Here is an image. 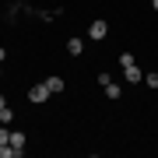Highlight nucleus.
Listing matches in <instances>:
<instances>
[{
  "mask_svg": "<svg viewBox=\"0 0 158 158\" xmlns=\"http://www.w3.org/2000/svg\"><path fill=\"white\" fill-rule=\"evenodd\" d=\"M7 60V49H4V46H0V63H4Z\"/></svg>",
  "mask_w": 158,
  "mask_h": 158,
  "instance_id": "11",
  "label": "nucleus"
},
{
  "mask_svg": "<svg viewBox=\"0 0 158 158\" xmlns=\"http://www.w3.org/2000/svg\"><path fill=\"white\" fill-rule=\"evenodd\" d=\"M67 53H70V56H81V53H85V39H77V35L67 39Z\"/></svg>",
  "mask_w": 158,
  "mask_h": 158,
  "instance_id": "4",
  "label": "nucleus"
},
{
  "mask_svg": "<svg viewBox=\"0 0 158 158\" xmlns=\"http://www.w3.org/2000/svg\"><path fill=\"white\" fill-rule=\"evenodd\" d=\"M106 35H109V25L102 21V18H95V21L88 25V39H95V42H102V39H106Z\"/></svg>",
  "mask_w": 158,
  "mask_h": 158,
  "instance_id": "3",
  "label": "nucleus"
},
{
  "mask_svg": "<svg viewBox=\"0 0 158 158\" xmlns=\"http://www.w3.org/2000/svg\"><path fill=\"white\" fill-rule=\"evenodd\" d=\"M0 123H14V109H11V106L0 109Z\"/></svg>",
  "mask_w": 158,
  "mask_h": 158,
  "instance_id": "8",
  "label": "nucleus"
},
{
  "mask_svg": "<svg viewBox=\"0 0 158 158\" xmlns=\"http://www.w3.org/2000/svg\"><path fill=\"white\" fill-rule=\"evenodd\" d=\"M4 106H7V98H4V95H0V109H4Z\"/></svg>",
  "mask_w": 158,
  "mask_h": 158,
  "instance_id": "12",
  "label": "nucleus"
},
{
  "mask_svg": "<svg viewBox=\"0 0 158 158\" xmlns=\"http://www.w3.org/2000/svg\"><path fill=\"white\" fill-rule=\"evenodd\" d=\"M119 67H123V77L130 81V85H137V81H144V70L137 67V60L130 56V53H123V56H119Z\"/></svg>",
  "mask_w": 158,
  "mask_h": 158,
  "instance_id": "1",
  "label": "nucleus"
},
{
  "mask_svg": "<svg viewBox=\"0 0 158 158\" xmlns=\"http://www.w3.org/2000/svg\"><path fill=\"white\" fill-rule=\"evenodd\" d=\"M155 91H158V88H155Z\"/></svg>",
  "mask_w": 158,
  "mask_h": 158,
  "instance_id": "15",
  "label": "nucleus"
},
{
  "mask_svg": "<svg viewBox=\"0 0 158 158\" xmlns=\"http://www.w3.org/2000/svg\"><path fill=\"white\" fill-rule=\"evenodd\" d=\"M119 95H123V88H119L116 81H109V85H106V98H113V102H116Z\"/></svg>",
  "mask_w": 158,
  "mask_h": 158,
  "instance_id": "7",
  "label": "nucleus"
},
{
  "mask_svg": "<svg viewBox=\"0 0 158 158\" xmlns=\"http://www.w3.org/2000/svg\"><path fill=\"white\" fill-rule=\"evenodd\" d=\"M11 148H18V151L25 155V134L21 130H11Z\"/></svg>",
  "mask_w": 158,
  "mask_h": 158,
  "instance_id": "6",
  "label": "nucleus"
},
{
  "mask_svg": "<svg viewBox=\"0 0 158 158\" xmlns=\"http://www.w3.org/2000/svg\"><path fill=\"white\" fill-rule=\"evenodd\" d=\"M144 85H151V88H158V74H144Z\"/></svg>",
  "mask_w": 158,
  "mask_h": 158,
  "instance_id": "10",
  "label": "nucleus"
},
{
  "mask_svg": "<svg viewBox=\"0 0 158 158\" xmlns=\"http://www.w3.org/2000/svg\"><path fill=\"white\" fill-rule=\"evenodd\" d=\"M4 144H11V130H7V123L0 127V148H4Z\"/></svg>",
  "mask_w": 158,
  "mask_h": 158,
  "instance_id": "9",
  "label": "nucleus"
},
{
  "mask_svg": "<svg viewBox=\"0 0 158 158\" xmlns=\"http://www.w3.org/2000/svg\"><path fill=\"white\" fill-rule=\"evenodd\" d=\"M49 95H53V91L46 88V81H42V85H32V88H28V102H32V106H42Z\"/></svg>",
  "mask_w": 158,
  "mask_h": 158,
  "instance_id": "2",
  "label": "nucleus"
},
{
  "mask_svg": "<svg viewBox=\"0 0 158 158\" xmlns=\"http://www.w3.org/2000/svg\"><path fill=\"white\" fill-rule=\"evenodd\" d=\"M0 77H4V70H0Z\"/></svg>",
  "mask_w": 158,
  "mask_h": 158,
  "instance_id": "14",
  "label": "nucleus"
},
{
  "mask_svg": "<svg viewBox=\"0 0 158 158\" xmlns=\"http://www.w3.org/2000/svg\"><path fill=\"white\" fill-rule=\"evenodd\" d=\"M151 7H155V11H158V0H151Z\"/></svg>",
  "mask_w": 158,
  "mask_h": 158,
  "instance_id": "13",
  "label": "nucleus"
},
{
  "mask_svg": "<svg viewBox=\"0 0 158 158\" xmlns=\"http://www.w3.org/2000/svg\"><path fill=\"white\" fill-rule=\"evenodd\" d=\"M46 88H49L53 95H56V91H63V77H60V74H49V77H46Z\"/></svg>",
  "mask_w": 158,
  "mask_h": 158,
  "instance_id": "5",
  "label": "nucleus"
}]
</instances>
